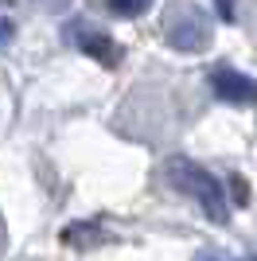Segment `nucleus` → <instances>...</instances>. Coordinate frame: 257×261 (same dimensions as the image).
Here are the masks:
<instances>
[{
    "instance_id": "f257e3e1",
    "label": "nucleus",
    "mask_w": 257,
    "mask_h": 261,
    "mask_svg": "<svg viewBox=\"0 0 257 261\" xmlns=\"http://www.w3.org/2000/svg\"><path fill=\"white\" fill-rule=\"evenodd\" d=\"M164 175H168V184L175 187V191H183L187 199H195L199 203V211H207V218L211 222H230V199H226V187L222 179H214L211 172H207L203 164L187 160V156H171L168 168H164Z\"/></svg>"
},
{
    "instance_id": "f03ea898",
    "label": "nucleus",
    "mask_w": 257,
    "mask_h": 261,
    "mask_svg": "<svg viewBox=\"0 0 257 261\" xmlns=\"http://www.w3.org/2000/svg\"><path fill=\"white\" fill-rule=\"evenodd\" d=\"M164 39H168V47H175V51H183V55H199V51L211 47L214 23L199 4L175 0V4H168V12H164Z\"/></svg>"
},
{
    "instance_id": "7ed1b4c3",
    "label": "nucleus",
    "mask_w": 257,
    "mask_h": 261,
    "mask_svg": "<svg viewBox=\"0 0 257 261\" xmlns=\"http://www.w3.org/2000/svg\"><path fill=\"white\" fill-rule=\"evenodd\" d=\"M63 39H66V43H74L82 55H90V59H97V63H106V66L121 63V47L113 43L106 32H97L90 20H66Z\"/></svg>"
},
{
    "instance_id": "20e7f679",
    "label": "nucleus",
    "mask_w": 257,
    "mask_h": 261,
    "mask_svg": "<svg viewBox=\"0 0 257 261\" xmlns=\"http://www.w3.org/2000/svg\"><path fill=\"white\" fill-rule=\"evenodd\" d=\"M211 90L218 101H230V106H249L253 101V78L234 70V66H214L211 70Z\"/></svg>"
},
{
    "instance_id": "39448f33",
    "label": "nucleus",
    "mask_w": 257,
    "mask_h": 261,
    "mask_svg": "<svg viewBox=\"0 0 257 261\" xmlns=\"http://www.w3.org/2000/svg\"><path fill=\"white\" fill-rule=\"evenodd\" d=\"M106 4H109V12H117L125 20H137V16H144L152 8V0H106Z\"/></svg>"
},
{
    "instance_id": "423d86ee",
    "label": "nucleus",
    "mask_w": 257,
    "mask_h": 261,
    "mask_svg": "<svg viewBox=\"0 0 257 261\" xmlns=\"http://www.w3.org/2000/svg\"><path fill=\"white\" fill-rule=\"evenodd\" d=\"M35 4H39V8H47V12H63L70 0H35Z\"/></svg>"
},
{
    "instance_id": "0eeeda50",
    "label": "nucleus",
    "mask_w": 257,
    "mask_h": 261,
    "mask_svg": "<svg viewBox=\"0 0 257 261\" xmlns=\"http://www.w3.org/2000/svg\"><path fill=\"white\" fill-rule=\"evenodd\" d=\"M12 35H16V28H12V20H4V16H0V43H8Z\"/></svg>"
},
{
    "instance_id": "6e6552de",
    "label": "nucleus",
    "mask_w": 257,
    "mask_h": 261,
    "mask_svg": "<svg viewBox=\"0 0 257 261\" xmlns=\"http://www.w3.org/2000/svg\"><path fill=\"white\" fill-rule=\"evenodd\" d=\"M218 16H222V20H234V0H218Z\"/></svg>"
},
{
    "instance_id": "1a4fd4ad",
    "label": "nucleus",
    "mask_w": 257,
    "mask_h": 261,
    "mask_svg": "<svg viewBox=\"0 0 257 261\" xmlns=\"http://www.w3.org/2000/svg\"><path fill=\"white\" fill-rule=\"evenodd\" d=\"M195 261H226V257H218V253H211V250H207V253H199Z\"/></svg>"
}]
</instances>
